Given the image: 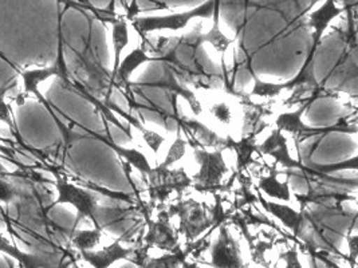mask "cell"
Segmentation results:
<instances>
[{"mask_svg": "<svg viewBox=\"0 0 358 268\" xmlns=\"http://www.w3.org/2000/svg\"><path fill=\"white\" fill-rule=\"evenodd\" d=\"M76 59H73V74L76 75V84L82 86L89 94L98 98L103 96V102H109L113 90L112 73L102 66L97 54L92 46V39L87 40L82 52L74 50Z\"/></svg>", "mask_w": 358, "mask_h": 268, "instance_id": "cell-1", "label": "cell"}, {"mask_svg": "<svg viewBox=\"0 0 358 268\" xmlns=\"http://www.w3.org/2000/svg\"><path fill=\"white\" fill-rule=\"evenodd\" d=\"M171 218H179L178 232L185 241H194L210 228H219L222 224L215 218L212 208L194 198H179L166 207Z\"/></svg>", "mask_w": 358, "mask_h": 268, "instance_id": "cell-2", "label": "cell"}, {"mask_svg": "<svg viewBox=\"0 0 358 268\" xmlns=\"http://www.w3.org/2000/svg\"><path fill=\"white\" fill-rule=\"evenodd\" d=\"M147 181L148 205L155 211L165 208V204L176 195L182 198V193L192 186V179L182 169L172 168H152L145 177Z\"/></svg>", "mask_w": 358, "mask_h": 268, "instance_id": "cell-3", "label": "cell"}, {"mask_svg": "<svg viewBox=\"0 0 358 268\" xmlns=\"http://www.w3.org/2000/svg\"><path fill=\"white\" fill-rule=\"evenodd\" d=\"M199 169L192 179V189L200 193H219L223 191L229 174L224 151H208L200 145H191Z\"/></svg>", "mask_w": 358, "mask_h": 268, "instance_id": "cell-4", "label": "cell"}, {"mask_svg": "<svg viewBox=\"0 0 358 268\" xmlns=\"http://www.w3.org/2000/svg\"><path fill=\"white\" fill-rule=\"evenodd\" d=\"M51 172L55 176V189L58 192V198H57V200L52 201L50 208H52L58 204H69L77 209V218H76L73 228L69 234L70 236L77 230L78 224L83 218H89V220H92V223L94 221V215H96V211L99 205L98 196L93 193V191H90L82 185L74 184V183L69 181L67 177L61 174L59 172H57V170H51Z\"/></svg>", "mask_w": 358, "mask_h": 268, "instance_id": "cell-5", "label": "cell"}, {"mask_svg": "<svg viewBox=\"0 0 358 268\" xmlns=\"http://www.w3.org/2000/svg\"><path fill=\"white\" fill-rule=\"evenodd\" d=\"M217 3L219 0H207L189 11L175 13L162 17H133L131 24L141 36L155 31H180L184 30L192 19L212 17Z\"/></svg>", "mask_w": 358, "mask_h": 268, "instance_id": "cell-6", "label": "cell"}, {"mask_svg": "<svg viewBox=\"0 0 358 268\" xmlns=\"http://www.w3.org/2000/svg\"><path fill=\"white\" fill-rule=\"evenodd\" d=\"M157 212L156 218H150L145 221L148 231L143 236L141 246L148 252L155 247L162 251L172 252L180 244L179 232L172 225V218L168 215L166 207Z\"/></svg>", "mask_w": 358, "mask_h": 268, "instance_id": "cell-7", "label": "cell"}, {"mask_svg": "<svg viewBox=\"0 0 358 268\" xmlns=\"http://www.w3.org/2000/svg\"><path fill=\"white\" fill-rule=\"evenodd\" d=\"M131 84L136 87H141V89H162L168 93V96L176 94L178 97H181L182 100L188 102V105L195 116L203 114V105H201V100L197 98L195 91L188 89L185 84H181V81L176 77L173 68L166 64H163L160 74H157L155 78L148 80V81H140V82H131Z\"/></svg>", "mask_w": 358, "mask_h": 268, "instance_id": "cell-8", "label": "cell"}, {"mask_svg": "<svg viewBox=\"0 0 358 268\" xmlns=\"http://www.w3.org/2000/svg\"><path fill=\"white\" fill-rule=\"evenodd\" d=\"M219 234L211 247L212 268H247L242 256V248L238 241L229 234L226 224H222L219 228Z\"/></svg>", "mask_w": 358, "mask_h": 268, "instance_id": "cell-9", "label": "cell"}, {"mask_svg": "<svg viewBox=\"0 0 358 268\" xmlns=\"http://www.w3.org/2000/svg\"><path fill=\"white\" fill-rule=\"evenodd\" d=\"M258 153L261 157L273 158V167L280 170H301L302 165L292 156L289 148V138L278 129H273L267 138L258 144Z\"/></svg>", "mask_w": 358, "mask_h": 268, "instance_id": "cell-10", "label": "cell"}, {"mask_svg": "<svg viewBox=\"0 0 358 268\" xmlns=\"http://www.w3.org/2000/svg\"><path fill=\"white\" fill-rule=\"evenodd\" d=\"M257 202L261 204L262 209H264L273 218L279 220L290 231L295 243L298 241L308 223V218L302 209H294L293 207L289 204L268 200L258 191H257Z\"/></svg>", "mask_w": 358, "mask_h": 268, "instance_id": "cell-11", "label": "cell"}, {"mask_svg": "<svg viewBox=\"0 0 358 268\" xmlns=\"http://www.w3.org/2000/svg\"><path fill=\"white\" fill-rule=\"evenodd\" d=\"M0 252L11 256L19 263V267L23 268H58L67 256L73 255L66 251L61 253H29L20 251L15 244L10 243L7 237L0 234Z\"/></svg>", "mask_w": 358, "mask_h": 268, "instance_id": "cell-12", "label": "cell"}, {"mask_svg": "<svg viewBox=\"0 0 358 268\" xmlns=\"http://www.w3.org/2000/svg\"><path fill=\"white\" fill-rule=\"evenodd\" d=\"M348 10V7H340L336 0H325L320 8L314 10L306 22V27H309L311 33V46H310L308 58H315V52L321 43L326 30L330 27L331 22L340 17L342 13Z\"/></svg>", "mask_w": 358, "mask_h": 268, "instance_id": "cell-13", "label": "cell"}, {"mask_svg": "<svg viewBox=\"0 0 358 268\" xmlns=\"http://www.w3.org/2000/svg\"><path fill=\"white\" fill-rule=\"evenodd\" d=\"M255 189L267 199H273L278 202L290 204L294 201L293 186L290 184V179L285 170L275 167L268 168L266 174H261L258 179V184Z\"/></svg>", "mask_w": 358, "mask_h": 268, "instance_id": "cell-14", "label": "cell"}, {"mask_svg": "<svg viewBox=\"0 0 358 268\" xmlns=\"http://www.w3.org/2000/svg\"><path fill=\"white\" fill-rule=\"evenodd\" d=\"M191 255V250L185 241L184 246L179 244L175 250L164 253L160 258H149V252L143 248L141 244H134V253L131 256V263L138 268H181L182 262Z\"/></svg>", "mask_w": 358, "mask_h": 268, "instance_id": "cell-15", "label": "cell"}, {"mask_svg": "<svg viewBox=\"0 0 358 268\" xmlns=\"http://www.w3.org/2000/svg\"><path fill=\"white\" fill-rule=\"evenodd\" d=\"M122 239H117L110 246L103 247L99 251H82L80 252L82 259L89 263L93 268H109L112 265L122 259H131L134 253L133 247H122L121 244ZM124 243V241H122Z\"/></svg>", "mask_w": 358, "mask_h": 268, "instance_id": "cell-16", "label": "cell"}, {"mask_svg": "<svg viewBox=\"0 0 358 268\" xmlns=\"http://www.w3.org/2000/svg\"><path fill=\"white\" fill-rule=\"evenodd\" d=\"M357 50L355 45L345 51L341 59L330 70L327 80L336 82L331 90H346V86L349 87V84H355L357 81Z\"/></svg>", "mask_w": 358, "mask_h": 268, "instance_id": "cell-17", "label": "cell"}, {"mask_svg": "<svg viewBox=\"0 0 358 268\" xmlns=\"http://www.w3.org/2000/svg\"><path fill=\"white\" fill-rule=\"evenodd\" d=\"M258 137L252 134L242 135L239 140L229 138L228 149L236 156V172H245L248 167L254 164V157L258 153Z\"/></svg>", "mask_w": 358, "mask_h": 268, "instance_id": "cell-18", "label": "cell"}, {"mask_svg": "<svg viewBox=\"0 0 358 268\" xmlns=\"http://www.w3.org/2000/svg\"><path fill=\"white\" fill-rule=\"evenodd\" d=\"M232 97L226 91L223 94H217L213 100L210 102L208 107V114L211 118L212 122L222 126V128H228L234 124L235 121V105L232 102Z\"/></svg>", "mask_w": 358, "mask_h": 268, "instance_id": "cell-19", "label": "cell"}, {"mask_svg": "<svg viewBox=\"0 0 358 268\" xmlns=\"http://www.w3.org/2000/svg\"><path fill=\"white\" fill-rule=\"evenodd\" d=\"M102 141L109 148H112L122 161L128 163L131 168H134L143 177H147V174L150 172L152 167H150V163H149L147 156L143 151H138L136 148H127V147L117 145L113 140L110 138L109 133H108V138H102Z\"/></svg>", "mask_w": 358, "mask_h": 268, "instance_id": "cell-20", "label": "cell"}, {"mask_svg": "<svg viewBox=\"0 0 358 268\" xmlns=\"http://www.w3.org/2000/svg\"><path fill=\"white\" fill-rule=\"evenodd\" d=\"M110 22H112V45H113L114 51L113 71H112V75H113L121 64L122 51L125 50L127 46L129 45L131 36H129V24L127 19L113 17L110 19Z\"/></svg>", "mask_w": 358, "mask_h": 268, "instance_id": "cell-21", "label": "cell"}, {"mask_svg": "<svg viewBox=\"0 0 358 268\" xmlns=\"http://www.w3.org/2000/svg\"><path fill=\"white\" fill-rule=\"evenodd\" d=\"M15 86H17V81H13L10 84L0 86V122L6 124L11 129V132H13L14 137L17 138V141H19V144L26 147L23 140L19 135V132H17V124H15V119H14V116H13V107L6 100V94L8 93V90H11Z\"/></svg>", "mask_w": 358, "mask_h": 268, "instance_id": "cell-22", "label": "cell"}, {"mask_svg": "<svg viewBox=\"0 0 358 268\" xmlns=\"http://www.w3.org/2000/svg\"><path fill=\"white\" fill-rule=\"evenodd\" d=\"M102 237V231L92 230V231H78L76 230L70 234L71 246L78 252L92 251L97 246Z\"/></svg>", "mask_w": 358, "mask_h": 268, "instance_id": "cell-23", "label": "cell"}, {"mask_svg": "<svg viewBox=\"0 0 358 268\" xmlns=\"http://www.w3.org/2000/svg\"><path fill=\"white\" fill-rule=\"evenodd\" d=\"M187 151H188V142L181 133V129L178 126V135H176L175 141L172 142L169 151L165 156V160L160 164V167L171 168L172 165H175L176 163H179L181 158H184Z\"/></svg>", "mask_w": 358, "mask_h": 268, "instance_id": "cell-24", "label": "cell"}, {"mask_svg": "<svg viewBox=\"0 0 358 268\" xmlns=\"http://www.w3.org/2000/svg\"><path fill=\"white\" fill-rule=\"evenodd\" d=\"M10 172L0 163V202L10 204L17 199V193L14 185L8 181Z\"/></svg>", "mask_w": 358, "mask_h": 268, "instance_id": "cell-25", "label": "cell"}, {"mask_svg": "<svg viewBox=\"0 0 358 268\" xmlns=\"http://www.w3.org/2000/svg\"><path fill=\"white\" fill-rule=\"evenodd\" d=\"M278 260H285L286 268H303L299 260V252H298L296 243H294L293 247H290L287 251L279 252Z\"/></svg>", "mask_w": 358, "mask_h": 268, "instance_id": "cell-26", "label": "cell"}, {"mask_svg": "<svg viewBox=\"0 0 358 268\" xmlns=\"http://www.w3.org/2000/svg\"><path fill=\"white\" fill-rule=\"evenodd\" d=\"M345 239L348 240V250H349V253L346 255V262L350 263L352 268H356L358 253V236L356 234V230L346 234Z\"/></svg>", "mask_w": 358, "mask_h": 268, "instance_id": "cell-27", "label": "cell"}, {"mask_svg": "<svg viewBox=\"0 0 358 268\" xmlns=\"http://www.w3.org/2000/svg\"><path fill=\"white\" fill-rule=\"evenodd\" d=\"M0 153L4 154V156H8V157H13V154H14V151H11V148H8L6 145H1V144H0Z\"/></svg>", "mask_w": 358, "mask_h": 268, "instance_id": "cell-28", "label": "cell"}, {"mask_svg": "<svg viewBox=\"0 0 358 268\" xmlns=\"http://www.w3.org/2000/svg\"><path fill=\"white\" fill-rule=\"evenodd\" d=\"M181 268H201L196 262H182V265H181Z\"/></svg>", "mask_w": 358, "mask_h": 268, "instance_id": "cell-29", "label": "cell"}, {"mask_svg": "<svg viewBox=\"0 0 358 268\" xmlns=\"http://www.w3.org/2000/svg\"><path fill=\"white\" fill-rule=\"evenodd\" d=\"M7 263H8V267L15 268V267H14V265H13V263H11V262H10V260H8V259H7Z\"/></svg>", "mask_w": 358, "mask_h": 268, "instance_id": "cell-30", "label": "cell"}, {"mask_svg": "<svg viewBox=\"0 0 358 268\" xmlns=\"http://www.w3.org/2000/svg\"><path fill=\"white\" fill-rule=\"evenodd\" d=\"M295 7H299V0H293Z\"/></svg>", "mask_w": 358, "mask_h": 268, "instance_id": "cell-31", "label": "cell"}, {"mask_svg": "<svg viewBox=\"0 0 358 268\" xmlns=\"http://www.w3.org/2000/svg\"><path fill=\"white\" fill-rule=\"evenodd\" d=\"M73 266H74V268H82V267H80V266H78V265H77V262H76V260H74V262H73Z\"/></svg>", "mask_w": 358, "mask_h": 268, "instance_id": "cell-32", "label": "cell"}, {"mask_svg": "<svg viewBox=\"0 0 358 268\" xmlns=\"http://www.w3.org/2000/svg\"><path fill=\"white\" fill-rule=\"evenodd\" d=\"M19 268H23V267H19Z\"/></svg>", "mask_w": 358, "mask_h": 268, "instance_id": "cell-33", "label": "cell"}]
</instances>
